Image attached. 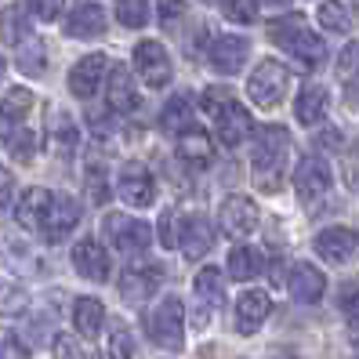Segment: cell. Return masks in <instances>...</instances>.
Segmentation results:
<instances>
[{
	"label": "cell",
	"instance_id": "cell-36",
	"mask_svg": "<svg viewBox=\"0 0 359 359\" xmlns=\"http://www.w3.org/2000/svg\"><path fill=\"white\" fill-rule=\"evenodd\" d=\"M76 142H80V135H76V123H73V116L69 113H62V116H55V145H58V153H73L76 149Z\"/></svg>",
	"mask_w": 359,
	"mask_h": 359
},
{
	"label": "cell",
	"instance_id": "cell-47",
	"mask_svg": "<svg viewBox=\"0 0 359 359\" xmlns=\"http://www.w3.org/2000/svg\"><path fill=\"white\" fill-rule=\"evenodd\" d=\"M0 359H29V352L18 345L11 334H0Z\"/></svg>",
	"mask_w": 359,
	"mask_h": 359
},
{
	"label": "cell",
	"instance_id": "cell-7",
	"mask_svg": "<svg viewBox=\"0 0 359 359\" xmlns=\"http://www.w3.org/2000/svg\"><path fill=\"white\" fill-rule=\"evenodd\" d=\"M258 203L250 200V196H225L222 207H218V229L225 232L229 240H243L250 236V232L258 229Z\"/></svg>",
	"mask_w": 359,
	"mask_h": 359
},
{
	"label": "cell",
	"instance_id": "cell-10",
	"mask_svg": "<svg viewBox=\"0 0 359 359\" xmlns=\"http://www.w3.org/2000/svg\"><path fill=\"white\" fill-rule=\"evenodd\" d=\"M160 283H163V269L160 265H128L120 272V298L123 302H131V305H138V302H149L153 294L160 290Z\"/></svg>",
	"mask_w": 359,
	"mask_h": 359
},
{
	"label": "cell",
	"instance_id": "cell-30",
	"mask_svg": "<svg viewBox=\"0 0 359 359\" xmlns=\"http://www.w3.org/2000/svg\"><path fill=\"white\" fill-rule=\"evenodd\" d=\"M316 18H320V26L327 33H348L352 29V15H348V8L341 4V0H323Z\"/></svg>",
	"mask_w": 359,
	"mask_h": 359
},
{
	"label": "cell",
	"instance_id": "cell-16",
	"mask_svg": "<svg viewBox=\"0 0 359 359\" xmlns=\"http://www.w3.org/2000/svg\"><path fill=\"white\" fill-rule=\"evenodd\" d=\"M287 290H290V298L294 302H302V305H316L327 294V276L316 265L309 262H298L290 269V276H287Z\"/></svg>",
	"mask_w": 359,
	"mask_h": 359
},
{
	"label": "cell",
	"instance_id": "cell-48",
	"mask_svg": "<svg viewBox=\"0 0 359 359\" xmlns=\"http://www.w3.org/2000/svg\"><path fill=\"white\" fill-rule=\"evenodd\" d=\"M11 200H15V175L0 167V210H8Z\"/></svg>",
	"mask_w": 359,
	"mask_h": 359
},
{
	"label": "cell",
	"instance_id": "cell-41",
	"mask_svg": "<svg viewBox=\"0 0 359 359\" xmlns=\"http://www.w3.org/2000/svg\"><path fill=\"white\" fill-rule=\"evenodd\" d=\"M156 18L163 29H175L185 18V0H156Z\"/></svg>",
	"mask_w": 359,
	"mask_h": 359
},
{
	"label": "cell",
	"instance_id": "cell-20",
	"mask_svg": "<svg viewBox=\"0 0 359 359\" xmlns=\"http://www.w3.org/2000/svg\"><path fill=\"white\" fill-rule=\"evenodd\" d=\"M51 196L55 193H48V189H26V193L18 196V203H15V222L22 225L26 232H40V225H44V218H48Z\"/></svg>",
	"mask_w": 359,
	"mask_h": 359
},
{
	"label": "cell",
	"instance_id": "cell-18",
	"mask_svg": "<svg viewBox=\"0 0 359 359\" xmlns=\"http://www.w3.org/2000/svg\"><path fill=\"white\" fill-rule=\"evenodd\" d=\"M215 135H218V142L225 145V149H236V145H243L247 135H250V113L243 109L240 102H229L225 109L215 116Z\"/></svg>",
	"mask_w": 359,
	"mask_h": 359
},
{
	"label": "cell",
	"instance_id": "cell-17",
	"mask_svg": "<svg viewBox=\"0 0 359 359\" xmlns=\"http://www.w3.org/2000/svg\"><path fill=\"white\" fill-rule=\"evenodd\" d=\"M73 265H76L80 276L91 280V283H105V280H109V255H105V247L95 236L80 240L73 247Z\"/></svg>",
	"mask_w": 359,
	"mask_h": 359
},
{
	"label": "cell",
	"instance_id": "cell-39",
	"mask_svg": "<svg viewBox=\"0 0 359 359\" xmlns=\"http://www.w3.org/2000/svg\"><path fill=\"white\" fill-rule=\"evenodd\" d=\"M88 193H91V203L109 200V178H105L102 163H88Z\"/></svg>",
	"mask_w": 359,
	"mask_h": 359
},
{
	"label": "cell",
	"instance_id": "cell-6",
	"mask_svg": "<svg viewBox=\"0 0 359 359\" xmlns=\"http://www.w3.org/2000/svg\"><path fill=\"white\" fill-rule=\"evenodd\" d=\"M330 167L323 156H305L298 167H294V193L305 207H316L327 193H330Z\"/></svg>",
	"mask_w": 359,
	"mask_h": 359
},
{
	"label": "cell",
	"instance_id": "cell-8",
	"mask_svg": "<svg viewBox=\"0 0 359 359\" xmlns=\"http://www.w3.org/2000/svg\"><path fill=\"white\" fill-rule=\"evenodd\" d=\"M135 73L142 76V83H149L153 91L171 83V55L160 40H142L135 48Z\"/></svg>",
	"mask_w": 359,
	"mask_h": 359
},
{
	"label": "cell",
	"instance_id": "cell-44",
	"mask_svg": "<svg viewBox=\"0 0 359 359\" xmlns=\"http://www.w3.org/2000/svg\"><path fill=\"white\" fill-rule=\"evenodd\" d=\"M11 156L18 163H29L33 160V135L29 131H15L11 135Z\"/></svg>",
	"mask_w": 359,
	"mask_h": 359
},
{
	"label": "cell",
	"instance_id": "cell-12",
	"mask_svg": "<svg viewBox=\"0 0 359 359\" xmlns=\"http://www.w3.org/2000/svg\"><path fill=\"white\" fill-rule=\"evenodd\" d=\"M247 55H250V40L240 36V33L215 36V40H210V51H207L210 66H215V73H222V76L240 73V69H243V62H247Z\"/></svg>",
	"mask_w": 359,
	"mask_h": 359
},
{
	"label": "cell",
	"instance_id": "cell-13",
	"mask_svg": "<svg viewBox=\"0 0 359 359\" xmlns=\"http://www.w3.org/2000/svg\"><path fill=\"white\" fill-rule=\"evenodd\" d=\"M105 102H109V109L120 113V116L135 113L138 105H142L138 83H135V76H131L128 66H113L109 69V76H105Z\"/></svg>",
	"mask_w": 359,
	"mask_h": 359
},
{
	"label": "cell",
	"instance_id": "cell-54",
	"mask_svg": "<svg viewBox=\"0 0 359 359\" xmlns=\"http://www.w3.org/2000/svg\"><path fill=\"white\" fill-rule=\"evenodd\" d=\"M355 359H359V355H355Z\"/></svg>",
	"mask_w": 359,
	"mask_h": 359
},
{
	"label": "cell",
	"instance_id": "cell-26",
	"mask_svg": "<svg viewBox=\"0 0 359 359\" xmlns=\"http://www.w3.org/2000/svg\"><path fill=\"white\" fill-rule=\"evenodd\" d=\"M265 272V258H262V250L258 247H232V255H229V276L232 280H255Z\"/></svg>",
	"mask_w": 359,
	"mask_h": 359
},
{
	"label": "cell",
	"instance_id": "cell-23",
	"mask_svg": "<svg viewBox=\"0 0 359 359\" xmlns=\"http://www.w3.org/2000/svg\"><path fill=\"white\" fill-rule=\"evenodd\" d=\"M210 243H215V232H210L207 218H200V215L182 218V240H178V247H182L185 258H193V262L203 258L210 250Z\"/></svg>",
	"mask_w": 359,
	"mask_h": 359
},
{
	"label": "cell",
	"instance_id": "cell-27",
	"mask_svg": "<svg viewBox=\"0 0 359 359\" xmlns=\"http://www.w3.org/2000/svg\"><path fill=\"white\" fill-rule=\"evenodd\" d=\"M73 323L83 337H98L105 327V305L98 298H76L73 305Z\"/></svg>",
	"mask_w": 359,
	"mask_h": 359
},
{
	"label": "cell",
	"instance_id": "cell-29",
	"mask_svg": "<svg viewBox=\"0 0 359 359\" xmlns=\"http://www.w3.org/2000/svg\"><path fill=\"white\" fill-rule=\"evenodd\" d=\"M18 69L26 76H40L48 69V55H44V40L36 36H26L22 44H18Z\"/></svg>",
	"mask_w": 359,
	"mask_h": 359
},
{
	"label": "cell",
	"instance_id": "cell-3",
	"mask_svg": "<svg viewBox=\"0 0 359 359\" xmlns=\"http://www.w3.org/2000/svg\"><path fill=\"white\" fill-rule=\"evenodd\" d=\"M145 334H149V341L160 345L163 352H182V345H185V305L175 294H167V298L156 302V309H149V316H145Z\"/></svg>",
	"mask_w": 359,
	"mask_h": 359
},
{
	"label": "cell",
	"instance_id": "cell-9",
	"mask_svg": "<svg viewBox=\"0 0 359 359\" xmlns=\"http://www.w3.org/2000/svg\"><path fill=\"white\" fill-rule=\"evenodd\" d=\"M80 215H83V207H80L69 193L51 196L48 218H44V225H40V236H44L48 243H62V240H66L69 232L80 225Z\"/></svg>",
	"mask_w": 359,
	"mask_h": 359
},
{
	"label": "cell",
	"instance_id": "cell-37",
	"mask_svg": "<svg viewBox=\"0 0 359 359\" xmlns=\"http://www.w3.org/2000/svg\"><path fill=\"white\" fill-rule=\"evenodd\" d=\"M156 232H160V243H163L167 250H175L178 240H182V215H178V210H163Z\"/></svg>",
	"mask_w": 359,
	"mask_h": 359
},
{
	"label": "cell",
	"instance_id": "cell-49",
	"mask_svg": "<svg viewBox=\"0 0 359 359\" xmlns=\"http://www.w3.org/2000/svg\"><path fill=\"white\" fill-rule=\"evenodd\" d=\"M345 175H348V185H352V189H359V149L345 160Z\"/></svg>",
	"mask_w": 359,
	"mask_h": 359
},
{
	"label": "cell",
	"instance_id": "cell-19",
	"mask_svg": "<svg viewBox=\"0 0 359 359\" xmlns=\"http://www.w3.org/2000/svg\"><path fill=\"white\" fill-rule=\"evenodd\" d=\"M109 18H105V8L95 4V0H83V4L73 8V15L66 18V33L73 40H91V36H102Z\"/></svg>",
	"mask_w": 359,
	"mask_h": 359
},
{
	"label": "cell",
	"instance_id": "cell-4",
	"mask_svg": "<svg viewBox=\"0 0 359 359\" xmlns=\"http://www.w3.org/2000/svg\"><path fill=\"white\" fill-rule=\"evenodd\" d=\"M290 91V73L287 66H280V62H258V69L247 76V95L255 105H262V109H276V105L287 98Z\"/></svg>",
	"mask_w": 359,
	"mask_h": 359
},
{
	"label": "cell",
	"instance_id": "cell-21",
	"mask_svg": "<svg viewBox=\"0 0 359 359\" xmlns=\"http://www.w3.org/2000/svg\"><path fill=\"white\" fill-rule=\"evenodd\" d=\"M269 312H272V302H269L265 290L240 294V302H236V330L240 334H255L269 320Z\"/></svg>",
	"mask_w": 359,
	"mask_h": 359
},
{
	"label": "cell",
	"instance_id": "cell-25",
	"mask_svg": "<svg viewBox=\"0 0 359 359\" xmlns=\"http://www.w3.org/2000/svg\"><path fill=\"white\" fill-rule=\"evenodd\" d=\"M193 290H196L200 305L218 309V305L225 302V276H222V269H218V265H203V269L196 272V280H193Z\"/></svg>",
	"mask_w": 359,
	"mask_h": 359
},
{
	"label": "cell",
	"instance_id": "cell-52",
	"mask_svg": "<svg viewBox=\"0 0 359 359\" xmlns=\"http://www.w3.org/2000/svg\"><path fill=\"white\" fill-rule=\"evenodd\" d=\"M352 341L359 345V323H352Z\"/></svg>",
	"mask_w": 359,
	"mask_h": 359
},
{
	"label": "cell",
	"instance_id": "cell-22",
	"mask_svg": "<svg viewBox=\"0 0 359 359\" xmlns=\"http://www.w3.org/2000/svg\"><path fill=\"white\" fill-rule=\"evenodd\" d=\"M327 105H330L327 88L309 83V88H302L298 98H294V116H298V123H305V128H316L320 120H327Z\"/></svg>",
	"mask_w": 359,
	"mask_h": 359
},
{
	"label": "cell",
	"instance_id": "cell-50",
	"mask_svg": "<svg viewBox=\"0 0 359 359\" xmlns=\"http://www.w3.org/2000/svg\"><path fill=\"white\" fill-rule=\"evenodd\" d=\"M316 145H341V135H337V131H327V135L316 138Z\"/></svg>",
	"mask_w": 359,
	"mask_h": 359
},
{
	"label": "cell",
	"instance_id": "cell-53",
	"mask_svg": "<svg viewBox=\"0 0 359 359\" xmlns=\"http://www.w3.org/2000/svg\"><path fill=\"white\" fill-rule=\"evenodd\" d=\"M0 83H4V58H0Z\"/></svg>",
	"mask_w": 359,
	"mask_h": 359
},
{
	"label": "cell",
	"instance_id": "cell-46",
	"mask_svg": "<svg viewBox=\"0 0 359 359\" xmlns=\"http://www.w3.org/2000/svg\"><path fill=\"white\" fill-rule=\"evenodd\" d=\"M29 8L36 18H44V22H55V18L62 15V8H66V0H29Z\"/></svg>",
	"mask_w": 359,
	"mask_h": 359
},
{
	"label": "cell",
	"instance_id": "cell-43",
	"mask_svg": "<svg viewBox=\"0 0 359 359\" xmlns=\"http://www.w3.org/2000/svg\"><path fill=\"white\" fill-rule=\"evenodd\" d=\"M229 102H236V98H232V95H229L225 88H207V91L200 95V105H203V113H207L210 120H215V116H218V113L225 109Z\"/></svg>",
	"mask_w": 359,
	"mask_h": 359
},
{
	"label": "cell",
	"instance_id": "cell-34",
	"mask_svg": "<svg viewBox=\"0 0 359 359\" xmlns=\"http://www.w3.org/2000/svg\"><path fill=\"white\" fill-rule=\"evenodd\" d=\"M337 80L348 83V88H359V40H352V44L337 55Z\"/></svg>",
	"mask_w": 359,
	"mask_h": 359
},
{
	"label": "cell",
	"instance_id": "cell-11",
	"mask_svg": "<svg viewBox=\"0 0 359 359\" xmlns=\"http://www.w3.org/2000/svg\"><path fill=\"white\" fill-rule=\"evenodd\" d=\"M105 76H109V58H105L102 51H91L69 69V91L76 98H95L102 91Z\"/></svg>",
	"mask_w": 359,
	"mask_h": 359
},
{
	"label": "cell",
	"instance_id": "cell-5",
	"mask_svg": "<svg viewBox=\"0 0 359 359\" xmlns=\"http://www.w3.org/2000/svg\"><path fill=\"white\" fill-rule=\"evenodd\" d=\"M102 232L109 236V243L116 250H123V255H142V250H149V243L156 236L142 218H131V215H105Z\"/></svg>",
	"mask_w": 359,
	"mask_h": 359
},
{
	"label": "cell",
	"instance_id": "cell-14",
	"mask_svg": "<svg viewBox=\"0 0 359 359\" xmlns=\"http://www.w3.org/2000/svg\"><path fill=\"white\" fill-rule=\"evenodd\" d=\"M355 250H359V232L348 229V225H330L323 232H316V255L323 262L341 265L355 255Z\"/></svg>",
	"mask_w": 359,
	"mask_h": 359
},
{
	"label": "cell",
	"instance_id": "cell-15",
	"mask_svg": "<svg viewBox=\"0 0 359 359\" xmlns=\"http://www.w3.org/2000/svg\"><path fill=\"white\" fill-rule=\"evenodd\" d=\"M116 189H120V196L128 200L131 207H149V203L156 200V182H153V175H149V167H142V163L120 167Z\"/></svg>",
	"mask_w": 359,
	"mask_h": 359
},
{
	"label": "cell",
	"instance_id": "cell-45",
	"mask_svg": "<svg viewBox=\"0 0 359 359\" xmlns=\"http://www.w3.org/2000/svg\"><path fill=\"white\" fill-rule=\"evenodd\" d=\"M341 312L352 323H359V283H345L341 287Z\"/></svg>",
	"mask_w": 359,
	"mask_h": 359
},
{
	"label": "cell",
	"instance_id": "cell-2",
	"mask_svg": "<svg viewBox=\"0 0 359 359\" xmlns=\"http://www.w3.org/2000/svg\"><path fill=\"white\" fill-rule=\"evenodd\" d=\"M269 36H272V44H280L287 55L298 58L305 69H320L323 62H327V44H323V36L312 33V29L305 26V18H298V15L276 18V22L269 26Z\"/></svg>",
	"mask_w": 359,
	"mask_h": 359
},
{
	"label": "cell",
	"instance_id": "cell-31",
	"mask_svg": "<svg viewBox=\"0 0 359 359\" xmlns=\"http://www.w3.org/2000/svg\"><path fill=\"white\" fill-rule=\"evenodd\" d=\"M29 109H33V95L26 88H11V91H4V98H0V116L11 120V123H18Z\"/></svg>",
	"mask_w": 359,
	"mask_h": 359
},
{
	"label": "cell",
	"instance_id": "cell-35",
	"mask_svg": "<svg viewBox=\"0 0 359 359\" xmlns=\"http://www.w3.org/2000/svg\"><path fill=\"white\" fill-rule=\"evenodd\" d=\"M105 352H109V359H135V337H131V330L123 323H116L109 330V345H105Z\"/></svg>",
	"mask_w": 359,
	"mask_h": 359
},
{
	"label": "cell",
	"instance_id": "cell-38",
	"mask_svg": "<svg viewBox=\"0 0 359 359\" xmlns=\"http://www.w3.org/2000/svg\"><path fill=\"white\" fill-rule=\"evenodd\" d=\"M55 359H91L88 345L80 341L73 334H58L55 337Z\"/></svg>",
	"mask_w": 359,
	"mask_h": 359
},
{
	"label": "cell",
	"instance_id": "cell-1",
	"mask_svg": "<svg viewBox=\"0 0 359 359\" xmlns=\"http://www.w3.org/2000/svg\"><path fill=\"white\" fill-rule=\"evenodd\" d=\"M290 156V131L280 128V123H269L255 135V149H250V171H255V182L265 193H280L283 185V167Z\"/></svg>",
	"mask_w": 359,
	"mask_h": 359
},
{
	"label": "cell",
	"instance_id": "cell-33",
	"mask_svg": "<svg viewBox=\"0 0 359 359\" xmlns=\"http://www.w3.org/2000/svg\"><path fill=\"white\" fill-rule=\"evenodd\" d=\"M116 18L128 29H142L149 22V0H116Z\"/></svg>",
	"mask_w": 359,
	"mask_h": 359
},
{
	"label": "cell",
	"instance_id": "cell-32",
	"mask_svg": "<svg viewBox=\"0 0 359 359\" xmlns=\"http://www.w3.org/2000/svg\"><path fill=\"white\" fill-rule=\"evenodd\" d=\"M29 309V294L22 287H15L8 280H0V316H8V320H15V316H22Z\"/></svg>",
	"mask_w": 359,
	"mask_h": 359
},
{
	"label": "cell",
	"instance_id": "cell-28",
	"mask_svg": "<svg viewBox=\"0 0 359 359\" xmlns=\"http://www.w3.org/2000/svg\"><path fill=\"white\" fill-rule=\"evenodd\" d=\"M178 156L193 167H203L215 156V145H210V138L200 135V131H185V135H178Z\"/></svg>",
	"mask_w": 359,
	"mask_h": 359
},
{
	"label": "cell",
	"instance_id": "cell-51",
	"mask_svg": "<svg viewBox=\"0 0 359 359\" xmlns=\"http://www.w3.org/2000/svg\"><path fill=\"white\" fill-rule=\"evenodd\" d=\"M262 4H269V8H287L290 0H262Z\"/></svg>",
	"mask_w": 359,
	"mask_h": 359
},
{
	"label": "cell",
	"instance_id": "cell-42",
	"mask_svg": "<svg viewBox=\"0 0 359 359\" xmlns=\"http://www.w3.org/2000/svg\"><path fill=\"white\" fill-rule=\"evenodd\" d=\"M4 36L11 40V44H22V40L29 36V29H26V11H22V8H11V11L4 15Z\"/></svg>",
	"mask_w": 359,
	"mask_h": 359
},
{
	"label": "cell",
	"instance_id": "cell-40",
	"mask_svg": "<svg viewBox=\"0 0 359 359\" xmlns=\"http://www.w3.org/2000/svg\"><path fill=\"white\" fill-rule=\"evenodd\" d=\"M222 11L232 22H255L258 18V0H222Z\"/></svg>",
	"mask_w": 359,
	"mask_h": 359
},
{
	"label": "cell",
	"instance_id": "cell-24",
	"mask_svg": "<svg viewBox=\"0 0 359 359\" xmlns=\"http://www.w3.org/2000/svg\"><path fill=\"white\" fill-rule=\"evenodd\" d=\"M160 128L167 135H185V131H193V95H171L163 105V113H160Z\"/></svg>",
	"mask_w": 359,
	"mask_h": 359
}]
</instances>
